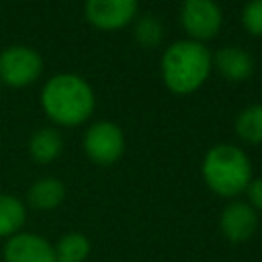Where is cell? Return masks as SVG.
Instances as JSON below:
<instances>
[{"label": "cell", "instance_id": "1", "mask_svg": "<svg viewBox=\"0 0 262 262\" xmlns=\"http://www.w3.org/2000/svg\"><path fill=\"white\" fill-rule=\"evenodd\" d=\"M96 106L92 86L76 74L51 76L41 88V108L61 127H76L90 119Z\"/></svg>", "mask_w": 262, "mask_h": 262}, {"label": "cell", "instance_id": "2", "mask_svg": "<svg viewBox=\"0 0 262 262\" xmlns=\"http://www.w3.org/2000/svg\"><path fill=\"white\" fill-rule=\"evenodd\" d=\"M213 70V55L205 43L180 39L162 55V80L174 94H190L199 90Z\"/></svg>", "mask_w": 262, "mask_h": 262}, {"label": "cell", "instance_id": "3", "mask_svg": "<svg viewBox=\"0 0 262 262\" xmlns=\"http://www.w3.org/2000/svg\"><path fill=\"white\" fill-rule=\"evenodd\" d=\"M205 184L223 199H235L246 192L252 180V164L244 149L233 143H217L203 158Z\"/></svg>", "mask_w": 262, "mask_h": 262}, {"label": "cell", "instance_id": "4", "mask_svg": "<svg viewBox=\"0 0 262 262\" xmlns=\"http://www.w3.org/2000/svg\"><path fill=\"white\" fill-rule=\"evenodd\" d=\"M43 72V57L29 45H10L0 51V82L10 88H25L37 82Z\"/></svg>", "mask_w": 262, "mask_h": 262}, {"label": "cell", "instance_id": "5", "mask_svg": "<svg viewBox=\"0 0 262 262\" xmlns=\"http://www.w3.org/2000/svg\"><path fill=\"white\" fill-rule=\"evenodd\" d=\"M84 154L98 166L115 164L125 151V135L123 129L113 121H96L92 123L82 139Z\"/></svg>", "mask_w": 262, "mask_h": 262}, {"label": "cell", "instance_id": "6", "mask_svg": "<svg viewBox=\"0 0 262 262\" xmlns=\"http://www.w3.org/2000/svg\"><path fill=\"white\" fill-rule=\"evenodd\" d=\"M180 23L188 39L205 43L219 33L223 14L215 0H182Z\"/></svg>", "mask_w": 262, "mask_h": 262}, {"label": "cell", "instance_id": "7", "mask_svg": "<svg viewBox=\"0 0 262 262\" xmlns=\"http://www.w3.org/2000/svg\"><path fill=\"white\" fill-rule=\"evenodd\" d=\"M86 20L100 31H117L137 16V0H86Z\"/></svg>", "mask_w": 262, "mask_h": 262}, {"label": "cell", "instance_id": "8", "mask_svg": "<svg viewBox=\"0 0 262 262\" xmlns=\"http://www.w3.org/2000/svg\"><path fill=\"white\" fill-rule=\"evenodd\" d=\"M4 262H57L55 248L41 235L18 231L8 237L2 250Z\"/></svg>", "mask_w": 262, "mask_h": 262}, {"label": "cell", "instance_id": "9", "mask_svg": "<svg viewBox=\"0 0 262 262\" xmlns=\"http://www.w3.org/2000/svg\"><path fill=\"white\" fill-rule=\"evenodd\" d=\"M219 229L231 244L248 242L258 229V213L246 201H231L221 211Z\"/></svg>", "mask_w": 262, "mask_h": 262}, {"label": "cell", "instance_id": "10", "mask_svg": "<svg viewBox=\"0 0 262 262\" xmlns=\"http://www.w3.org/2000/svg\"><path fill=\"white\" fill-rule=\"evenodd\" d=\"M213 68L229 82H244L254 72V59L246 49L225 45L213 55Z\"/></svg>", "mask_w": 262, "mask_h": 262}, {"label": "cell", "instance_id": "11", "mask_svg": "<svg viewBox=\"0 0 262 262\" xmlns=\"http://www.w3.org/2000/svg\"><path fill=\"white\" fill-rule=\"evenodd\" d=\"M66 199V186L57 178H39L37 182L31 184L27 192V201L33 209L37 211H51L57 209Z\"/></svg>", "mask_w": 262, "mask_h": 262}, {"label": "cell", "instance_id": "12", "mask_svg": "<svg viewBox=\"0 0 262 262\" xmlns=\"http://www.w3.org/2000/svg\"><path fill=\"white\" fill-rule=\"evenodd\" d=\"M63 149V137L55 127H41L29 139V154L37 164H49L59 158Z\"/></svg>", "mask_w": 262, "mask_h": 262}, {"label": "cell", "instance_id": "13", "mask_svg": "<svg viewBox=\"0 0 262 262\" xmlns=\"http://www.w3.org/2000/svg\"><path fill=\"white\" fill-rule=\"evenodd\" d=\"M27 219L25 203L14 194H0V237H12Z\"/></svg>", "mask_w": 262, "mask_h": 262}, {"label": "cell", "instance_id": "14", "mask_svg": "<svg viewBox=\"0 0 262 262\" xmlns=\"http://www.w3.org/2000/svg\"><path fill=\"white\" fill-rule=\"evenodd\" d=\"M235 133L244 143H262V104H250L237 115Z\"/></svg>", "mask_w": 262, "mask_h": 262}, {"label": "cell", "instance_id": "15", "mask_svg": "<svg viewBox=\"0 0 262 262\" xmlns=\"http://www.w3.org/2000/svg\"><path fill=\"white\" fill-rule=\"evenodd\" d=\"M90 254V242L80 231H70L59 237L55 246L57 262H84Z\"/></svg>", "mask_w": 262, "mask_h": 262}, {"label": "cell", "instance_id": "16", "mask_svg": "<svg viewBox=\"0 0 262 262\" xmlns=\"http://www.w3.org/2000/svg\"><path fill=\"white\" fill-rule=\"evenodd\" d=\"M133 37L141 47H156L160 45L162 37H164V27L160 23V18H156L154 14H143L135 20L133 27Z\"/></svg>", "mask_w": 262, "mask_h": 262}, {"label": "cell", "instance_id": "17", "mask_svg": "<svg viewBox=\"0 0 262 262\" xmlns=\"http://www.w3.org/2000/svg\"><path fill=\"white\" fill-rule=\"evenodd\" d=\"M242 25L244 29L254 35L262 37V0H250L242 10Z\"/></svg>", "mask_w": 262, "mask_h": 262}, {"label": "cell", "instance_id": "18", "mask_svg": "<svg viewBox=\"0 0 262 262\" xmlns=\"http://www.w3.org/2000/svg\"><path fill=\"white\" fill-rule=\"evenodd\" d=\"M246 194H248V201L246 203L254 211H262V176L250 180V184L246 188Z\"/></svg>", "mask_w": 262, "mask_h": 262}, {"label": "cell", "instance_id": "19", "mask_svg": "<svg viewBox=\"0 0 262 262\" xmlns=\"http://www.w3.org/2000/svg\"><path fill=\"white\" fill-rule=\"evenodd\" d=\"M0 84H2V82H0Z\"/></svg>", "mask_w": 262, "mask_h": 262}]
</instances>
